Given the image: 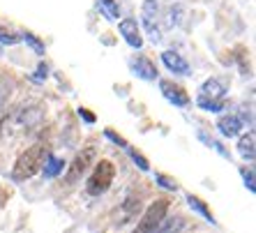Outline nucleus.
Returning <instances> with one entry per match:
<instances>
[{
	"label": "nucleus",
	"mask_w": 256,
	"mask_h": 233,
	"mask_svg": "<svg viewBox=\"0 0 256 233\" xmlns=\"http://www.w3.org/2000/svg\"><path fill=\"white\" fill-rule=\"evenodd\" d=\"M46 76H48V67L44 65V62H40V67H37V72H35L32 78H35V81H44Z\"/></svg>",
	"instance_id": "cd10ccee"
},
{
	"label": "nucleus",
	"mask_w": 256,
	"mask_h": 233,
	"mask_svg": "<svg viewBox=\"0 0 256 233\" xmlns=\"http://www.w3.org/2000/svg\"><path fill=\"white\" fill-rule=\"evenodd\" d=\"M10 95H12V84H10L7 78H0V111H2V106L7 104Z\"/></svg>",
	"instance_id": "6ab92c4d"
},
{
	"label": "nucleus",
	"mask_w": 256,
	"mask_h": 233,
	"mask_svg": "<svg viewBox=\"0 0 256 233\" xmlns=\"http://www.w3.org/2000/svg\"><path fill=\"white\" fill-rule=\"evenodd\" d=\"M106 136H108V138H111V141H114V144H120V146H127V144H125V141H122V138H120V136H116L114 132H108V130H106Z\"/></svg>",
	"instance_id": "c756f323"
},
{
	"label": "nucleus",
	"mask_w": 256,
	"mask_h": 233,
	"mask_svg": "<svg viewBox=\"0 0 256 233\" xmlns=\"http://www.w3.org/2000/svg\"><path fill=\"white\" fill-rule=\"evenodd\" d=\"M130 157H132V160H134V162H136V164H138V168H141V171H148V168H150L148 160H146V157H143V155H138L136 150H130Z\"/></svg>",
	"instance_id": "5701e85b"
},
{
	"label": "nucleus",
	"mask_w": 256,
	"mask_h": 233,
	"mask_svg": "<svg viewBox=\"0 0 256 233\" xmlns=\"http://www.w3.org/2000/svg\"><path fill=\"white\" fill-rule=\"evenodd\" d=\"M18 40H21V37L12 35V32H5V30L0 28V42H2V44H10V46H12V44H16Z\"/></svg>",
	"instance_id": "a878e982"
},
{
	"label": "nucleus",
	"mask_w": 256,
	"mask_h": 233,
	"mask_svg": "<svg viewBox=\"0 0 256 233\" xmlns=\"http://www.w3.org/2000/svg\"><path fill=\"white\" fill-rule=\"evenodd\" d=\"M44 157H46V146L35 144V146H30V148H26V152H21V157L14 164V171H12L14 180L32 178L42 168Z\"/></svg>",
	"instance_id": "f257e3e1"
},
{
	"label": "nucleus",
	"mask_w": 256,
	"mask_h": 233,
	"mask_svg": "<svg viewBox=\"0 0 256 233\" xmlns=\"http://www.w3.org/2000/svg\"><path fill=\"white\" fill-rule=\"evenodd\" d=\"M78 116H81V118H84L86 122H95V116L90 114L88 108H78Z\"/></svg>",
	"instance_id": "c85d7f7f"
},
{
	"label": "nucleus",
	"mask_w": 256,
	"mask_h": 233,
	"mask_svg": "<svg viewBox=\"0 0 256 233\" xmlns=\"http://www.w3.org/2000/svg\"><path fill=\"white\" fill-rule=\"evenodd\" d=\"M97 7H100V12L104 14L108 21H118V18H120L118 0H97Z\"/></svg>",
	"instance_id": "ddd939ff"
},
{
	"label": "nucleus",
	"mask_w": 256,
	"mask_h": 233,
	"mask_svg": "<svg viewBox=\"0 0 256 233\" xmlns=\"http://www.w3.org/2000/svg\"><path fill=\"white\" fill-rule=\"evenodd\" d=\"M132 70L136 72V76L146 78V81H155V78H157V70H155V65H152L148 58L132 60Z\"/></svg>",
	"instance_id": "9b49d317"
},
{
	"label": "nucleus",
	"mask_w": 256,
	"mask_h": 233,
	"mask_svg": "<svg viewBox=\"0 0 256 233\" xmlns=\"http://www.w3.org/2000/svg\"><path fill=\"white\" fill-rule=\"evenodd\" d=\"M187 201H190V206H192V208L196 210V212H201V215H203V217H206V220L214 222L212 212H210V210H208V208H206V206H203V201H201V198H196V196H192V194H190V196H187Z\"/></svg>",
	"instance_id": "a211bd4d"
},
{
	"label": "nucleus",
	"mask_w": 256,
	"mask_h": 233,
	"mask_svg": "<svg viewBox=\"0 0 256 233\" xmlns=\"http://www.w3.org/2000/svg\"><path fill=\"white\" fill-rule=\"evenodd\" d=\"M168 206H171V201H168V198H155V201L148 206V210L143 212L141 220L136 222L134 233H152L157 226H160L162 220H166Z\"/></svg>",
	"instance_id": "7ed1b4c3"
},
{
	"label": "nucleus",
	"mask_w": 256,
	"mask_h": 233,
	"mask_svg": "<svg viewBox=\"0 0 256 233\" xmlns=\"http://www.w3.org/2000/svg\"><path fill=\"white\" fill-rule=\"evenodd\" d=\"M26 114H21V122H26V125H32V122H37V120L42 118V106H30V108H24Z\"/></svg>",
	"instance_id": "f3484780"
},
{
	"label": "nucleus",
	"mask_w": 256,
	"mask_h": 233,
	"mask_svg": "<svg viewBox=\"0 0 256 233\" xmlns=\"http://www.w3.org/2000/svg\"><path fill=\"white\" fill-rule=\"evenodd\" d=\"M21 40H24L26 44H30V46L35 48L40 56H44V44L40 42V40H35V35H30V32H24V35H21Z\"/></svg>",
	"instance_id": "412c9836"
},
{
	"label": "nucleus",
	"mask_w": 256,
	"mask_h": 233,
	"mask_svg": "<svg viewBox=\"0 0 256 233\" xmlns=\"http://www.w3.org/2000/svg\"><path fill=\"white\" fill-rule=\"evenodd\" d=\"M114 178H116L114 162L102 160L100 164H95V171H92V176L88 178V185H86V190H88L90 196H100V194H104L108 187L114 185Z\"/></svg>",
	"instance_id": "f03ea898"
},
{
	"label": "nucleus",
	"mask_w": 256,
	"mask_h": 233,
	"mask_svg": "<svg viewBox=\"0 0 256 233\" xmlns=\"http://www.w3.org/2000/svg\"><path fill=\"white\" fill-rule=\"evenodd\" d=\"M162 62H164L166 70L173 74H190V62H187L178 51H164V54H162Z\"/></svg>",
	"instance_id": "0eeeda50"
},
{
	"label": "nucleus",
	"mask_w": 256,
	"mask_h": 233,
	"mask_svg": "<svg viewBox=\"0 0 256 233\" xmlns=\"http://www.w3.org/2000/svg\"><path fill=\"white\" fill-rule=\"evenodd\" d=\"M198 136H201V141H206V144H208V146H212V148H214V150H217V152H220V155H224V157H226V155H228L226 150L222 148V146H220V144H217V141H212V138H210V136H206V134H203V132H201V134H198Z\"/></svg>",
	"instance_id": "393cba45"
},
{
	"label": "nucleus",
	"mask_w": 256,
	"mask_h": 233,
	"mask_svg": "<svg viewBox=\"0 0 256 233\" xmlns=\"http://www.w3.org/2000/svg\"><path fill=\"white\" fill-rule=\"evenodd\" d=\"M238 152L244 157V160L254 162V132H247V134L238 141Z\"/></svg>",
	"instance_id": "4468645a"
},
{
	"label": "nucleus",
	"mask_w": 256,
	"mask_h": 233,
	"mask_svg": "<svg viewBox=\"0 0 256 233\" xmlns=\"http://www.w3.org/2000/svg\"><path fill=\"white\" fill-rule=\"evenodd\" d=\"M198 92H201L198 97H203V100H222L224 92H226V86L222 84L220 78H208V81L201 86Z\"/></svg>",
	"instance_id": "9d476101"
},
{
	"label": "nucleus",
	"mask_w": 256,
	"mask_h": 233,
	"mask_svg": "<svg viewBox=\"0 0 256 233\" xmlns=\"http://www.w3.org/2000/svg\"><path fill=\"white\" fill-rule=\"evenodd\" d=\"M168 16H171V21H168L171 26H180V24H182V7H180V5L171 7V12H168Z\"/></svg>",
	"instance_id": "4be33fe9"
},
{
	"label": "nucleus",
	"mask_w": 256,
	"mask_h": 233,
	"mask_svg": "<svg viewBox=\"0 0 256 233\" xmlns=\"http://www.w3.org/2000/svg\"><path fill=\"white\" fill-rule=\"evenodd\" d=\"M95 160H97L95 146H86V148H81V152L72 160L70 168H67V176H65L67 185H76L78 180L90 171V166H95Z\"/></svg>",
	"instance_id": "20e7f679"
},
{
	"label": "nucleus",
	"mask_w": 256,
	"mask_h": 233,
	"mask_svg": "<svg viewBox=\"0 0 256 233\" xmlns=\"http://www.w3.org/2000/svg\"><path fill=\"white\" fill-rule=\"evenodd\" d=\"M62 166H65V164H62L58 157H54V155L44 157V176H46V178H56V176L62 171Z\"/></svg>",
	"instance_id": "2eb2a0df"
},
{
	"label": "nucleus",
	"mask_w": 256,
	"mask_h": 233,
	"mask_svg": "<svg viewBox=\"0 0 256 233\" xmlns=\"http://www.w3.org/2000/svg\"><path fill=\"white\" fill-rule=\"evenodd\" d=\"M138 210H141V201H138V198H134V196H130L125 204L120 206V215H118L120 222H118V224L122 226V224H127L130 220H134Z\"/></svg>",
	"instance_id": "f8f14e48"
},
{
	"label": "nucleus",
	"mask_w": 256,
	"mask_h": 233,
	"mask_svg": "<svg viewBox=\"0 0 256 233\" xmlns=\"http://www.w3.org/2000/svg\"><path fill=\"white\" fill-rule=\"evenodd\" d=\"M155 18H157V0H146V2H143L141 21H143V28H146L148 37L157 44L162 40V30H160V26H157Z\"/></svg>",
	"instance_id": "39448f33"
},
{
	"label": "nucleus",
	"mask_w": 256,
	"mask_h": 233,
	"mask_svg": "<svg viewBox=\"0 0 256 233\" xmlns=\"http://www.w3.org/2000/svg\"><path fill=\"white\" fill-rule=\"evenodd\" d=\"M160 90L164 92V97H166L168 102H173L176 106H187L190 104V97H187V92L180 86H173L171 81H160Z\"/></svg>",
	"instance_id": "6e6552de"
},
{
	"label": "nucleus",
	"mask_w": 256,
	"mask_h": 233,
	"mask_svg": "<svg viewBox=\"0 0 256 233\" xmlns=\"http://www.w3.org/2000/svg\"><path fill=\"white\" fill-rule=\"evenodd\" d=\"M182 222H185L182 217H176V220H168V222L162 220L160 226H157L152 233H180V228H182Z\"/></svg>",
	"instance_id": "dca6fc26"
},
{
	"label": "nucleus",
	"mask_w": 256,
	"mask_h": 233,
	"mask_svg": "<svg viewBox=\"0 0 256 233\" xmlns=\"http://www.w3.org/2000/svg\"><path fill=\"white\" fill-rule=\"evenodd\" d=\"M157 182H160V185L162 187H164V190H173V192H176V190H178V185H176V180H171V178H166V176H157Z\"/></svg>",
	"instance_id": "b1692460"
},
{
	"label": "nucleus",
	"mask_w": 256,
	"mask_h": 233,
	"mask_svg": "<svg viewBox=\"0 0 256 233\" xmlns=\"http://www.w3.org/2000/svg\"><path fill=\"white\" fill-rule=\"evenodd\" d=\"M118 28H120V35L125 37V42L130 44V46H134V48H141L143 46L141 30H138V26H136V21H134V18H122V21L118 24Z\"/></svg>",
	"instance_id": "423d86ee"
},
{
	"label": "nucleus",
	"mask_w": 256,
	"mask_h": 233,
	"mask_svg": "<svg viewBox=\"0 0 256 233\" xmlns=\"http://www.w3.org/2000/svg\"><path fill=\"white\" fill-rule=\"evenodd\" d=\"M198 106L206 108V111H224L222 100H203V97H198Z\"/></svg>",
	"instance_id": "aec40b11"
},
{
	"label": "nucleus",
	"mask_w": 256,
	"mask_h": 233,
	"mask_svg": "<svg viewBox=\"0 0 256 233\" xmlns=\"http://www.w3.org/2000/svg\"><path fill=\"white\" fill-rule=\"evenodd\" d=\"M0 134H2V122H0Z\"/></svg>",
	"instance_id": "7c9ffc66"
},
{
	"label": "nucleus",
	"mask_w": 256,
	"mask_h": 233,
	"mask_svg": "<svg viewBox=\"0 0 256 233\" xmlns=\"http://www.w3.org/2000/svg\"><path fill=\"white\" fill-rule=\"evenodd\" d=\"M242 178H244V185L250 187V192H254V171L252 168H242Z\"/></svg>",
	"instance_id": "bb28decb"
},
{
	"label": "nucleus",
	"mask_w": 256,
	"mask_h": 233,
	"mask_svg": "<svg viewBox=\"0 0 256 233\" xmlns=\"http://www.w3.org/2000/svg\"><path fill=\"white\" fill-rule=\"evenodd\" d=\"M217 127H220V132L224 136L233 138L242 132V120H240L238 116H222V118L217 120Z\"/></svg>",
	"instance_id": "1a4fd4ad"
}]
</instances>
